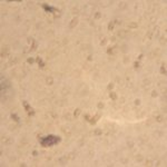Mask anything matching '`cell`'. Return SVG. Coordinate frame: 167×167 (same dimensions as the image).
<instances>
[{
    "instance_id": "cell-1",
    "label": "cell",
    "mask_w": 167,
    "mask_h": 167,
    "mask_svg": "<svg viewBox=\"0 0 167 167\" xmlns=\"http://www.w3.org/2000/svg\"><path fill=\"white\" fill-rule=\"evenodd\" d=\"M58 141V138H56L55 136H48V138L44 139L41 141L42 146H50V145H54L55 143Z\"/></svg>"
}]
</instances>
